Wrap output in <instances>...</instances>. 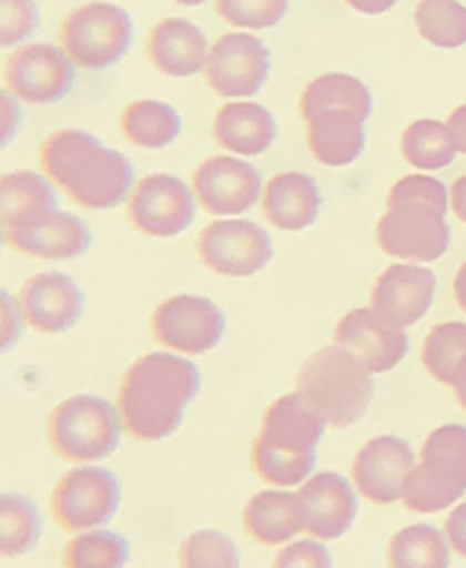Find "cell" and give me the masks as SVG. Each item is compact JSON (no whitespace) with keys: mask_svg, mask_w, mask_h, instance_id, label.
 <instances>
[{"mask_svg":"<svg viewBox=\"0 0 466 568\" xmlns=\"http://www.w3.org/2000/svg\"><path fill=\"white\" fill-rule=\"evenodd\" d=\"M202 388V374L186 356L158 351L140 356L120 382L116 408L134 440L158 444L181 428L186 405Z\"/></svg>","mask_w":466,"mask_h":568,"instance_id":"6da1fadb","label":"cell"},{"mask_svg":"<svg viewBox=\"0 0 466 568\" xmlns=\"http://www.w3.org/2000/svg\"><path fill=\"white\" fill-rule=\"evenodd\" d=\"M39 164L70 202L85 211H111L134 190L132 161L85 129H59L41 143Z\"/></svg>","mask_w":466,"mask_h":568,"instance_id":"7a4b0ae2","label":"cell"},{"mask_svg":"<svg viewBox=\"0 0 466 568\" xmlns=\"http://www.w3.org/2000/svg\"><path fill=\"white\" fill-rule=\"evenodd\" d=\"M449 190L435 175H405L391 187L376 242L399 263H435L449 248Z\"/></svg>","mask_w":466,"mask_h":568,"instance_id":"3957f363","label":"cell"},{"mask_svg":"<svg viewBox=\"0 0 466 568\" xmlns=\"http://www.w3.org/2000/svg\"><path fill=\"white\" fill-rule=\"evenodd\" d=\"M324 420L310 412L297 394L274 399L263 414V426L251 444V467L272 487H301L312 478Z\"/></svg>","mask_w":466,"mask_h":568,"instance_id":"277c9868","label":"cell"},{"mask_svg":"<svg viewBox=\"0 0 466 568\" xmlns=\"http://www.w3.org/2000/svg\"><path fill=\"white\" fill-rule=\"evenodd\" d=\"M295 394L310 412L318 414L324 426L347 428L365 417L376 394V382L362 358L333 342L303 362Z\"/></svg>","mask_w":466,"mask_h":568,"instance_id":"5b68a950","label":"cell"},{"mask_svg":"<svg viewBox=\"0 0 466 568\" xmlns=\"http://www.w3.org/2000/svg\"><path fill=\"white\" fill-rule=\"evenodd\" d=\"M123 428V414L114 403L77 394L55 405L47 417V444L70 464H97L114 455Z\"/></svg>","mask_w":466,"mask_h":568,"instance_id":"8992f818","label":"cell"},{"mask_svg":"<svg viewBox=\"0 0 466 568\" xmlns=\"http://www.w3.org/2000/svg\"><path fill=\"white\" fill-rule=\"evenodd\" d=\"M466 493V426L449 423L426 437L414 473L405 484L403 505L412 514H440Z\"/></svg>","mask_w":466,"mask_h":568,"instance_id":"52a82bcc","label":"cell"},{"mask_svg":"<svg viewBox=\"0 0 466 568\" xmlns=\"http://www.w3.org/2000/svg\"><path fill=\"white\" fill-rule=\"evenodd\" d=\"M132 18L123 7L93 0L68 12L59 27V48L73 64L88 71H105L132 48Z\"/></svg>","mask_w":466,"mask_h":568,"instance_id":"ba28073f","label":"cell"},{"mask_svg":"<svg viewBox=\"0 0 466 568\" xmlns=\"http://www.w3.org/2000/svg\"><path fill=\"white\" fill-rule=\"evenodd\" d=\"M120 498L123 487L116 473L97 464H82L59 478L50 496V514L68 534H85L114 519Z\"/></svg>","mask_w":466,"mask_h":568,"instance_id":"9c48e42d","label":"cell"},{"mask_svg":"<svg viewBox=\"0 0 466 568\" xmlns=\"http://www.w3.org/2000/svg\"><path fill=\"white\" fill-rule=\"evenodd\" d=\"M204 268L222 277H251L272 263L274 245L265 227L249 219H216L195 240Z\"/></svg>","mask_w":466,"mask_h":568,"instance_id":"30bf717a","label":"cell"},{"mask_svg":"<svg viewBox=\"0 0 466 568\" xmlns=\"http://www.w3.org/2000/svg\"><path fill=\"white\" fill-rule=\"evenodd\" d=\"M225 324V312L210 297L172 295L152 312V338L163 351L202 356L222 342Z\"/></svg>","mask_w":466,"mask_h":568,"instance_id":"8fae6325","label":"cell"},{"mask_svg":"<svg viewBox=\"0 0 466 568\" xmlns=\"http://www.w3.org/2000/svg\"><path fill=\"white\" fill-rule=\"evenodd\" d=\"M195 202V190L186 187V181L166 172L143 175L129 195V222L143 236L170 240L193 225Z\"/></svg>","mask_w":466,"mask_h":568,"instance_id":"7c38bea8","label":"cell"},{"mask_svg":"<svg viewBox=\"0 0 466 568\" xmlns=\"http://www.w3.org/2000/svg\"><path fill=\"white\" fill-rule=\"evenodd\" d=\"M272 71V55L251 32H227L210 50L204 79L210 91L225 100H251L263 91Z\"/></svg>","mask_w":466,"mask_h":568,"instance_id":"4fadbf2b","label":"cell"},{"mask_svg":"<svg viewBox=\"0 0 466 568\" xmlns=\"http://www.w3.org/2000/svg\"><path fill=\"white\" fill-rule=\"evenodd\" d=\"M77 64L55 44H23L7 59L3 82L7 91L30 105L62 102L73 88Z\"/></svg>","mask_w":466,"mask_h":568,"instance_id":"5bb4252c","label":"cell"},{"mask_svg":"<svg viewBox=\"0 0 466 568\" xmlns=\"http://www.w3.org/2000/svg\"><path fill=\"white\" fill-rule=\"evenodd\" d=\"M195 199L210 216H242L263 202V179L256 166L236 155L207 158L193 172Z\"/></svg>","mask_w":466,"mask_h":568,"instance_id":"9a60e30c","label":"cell"},{"mask_svg":"<svg viewBox=\"0 0 466 568\" xmlns=\"http://www.w3.org/2000/svg\"><path fill=\"white\" fill-rule=\"evenodd\" d=\"M417 467L414 449L408 440L396 435H382L367 440L353 458L350 481L356 484L358 496L373 505H394L403 501L408 475Z\"/></svg>","mask_w":466,"mask_h":568,"instance_id":"2e32d148","label":"cell"},{"mask_svg":"<svg viewBox=\"0 0 466 568\" xmlns=\"http://www.w3.org/2000/svg\"><path fill=\"white\" fill-rule=\"evenodd\" d=\"M301 498L303 534L321 542L342 539L358 514V490L356 484L347 481L342 473H315L301 484L297 490Z\"/></svg>","mask_w":466,"mask_h":568,"instance_id":"e0dca14e","label":"cell"},{"mask_svg":"<svg viewBox=\"0 0 466 568\" xmlns=\"http://www.w3.org/2000/svg\"><path fill=\"white\" fill-rule=\"evenodd\" d=\"M437 277L417 263H394L376 277L371 292V310L391 327H414L435 301Z\"/></svg>","mask_w":466,"mask_h":568,"instance_id":"ac0fdd59","label":"cell"},{"mask_svg":"<svg viewBox=\"0 0 466 568\" xmlns=\"http://www.w3.org/2000/svg\"><path fill=\"white\" fill-rule=\"evenodd\" d=\"M16 297L27 327L47 335L73 327L82 318V306H85L82 288L62 272H41L30 281H23Z\"/></svg>","mask_w":466,"mask_h":568,"instance_id":"d6986e66","label":"cell"},{"mask_svg":"<svg viewBox=\"0 0 466 568\" xmlns=\"http://www.w3.org/2000/svg\"><path fill=\"white\" fill-rule=\"evenodd\" d=\"M335 344L347 347L371 367L373 374L394 371L408 356V335L399 327H391L388 321L376 315L371 306L350 310L338 327H335Z\"/></svg>","mask_w":466,"mask_h":568,"instance_id":"ffe728a7","label":"cell"},{"mask_svg":"<svg viewBox=\"0 0 466 568\" xmlns=\"http://www.w3.org/2000/svg\"><path fill=\"white\" fill-rule=\"evenodd\" d=\"M210 41L193 21L186 18H163L152 27L146 53L158 71L170 79H186L207 71Z\"/></svg>","mask_w":466,"mask_h":568,"instance_id":"44dd1931","label":"cell"},{"mask_svg":"<svg viewBox=\"0 0 466 568\" xmlns=\"http://www.w3.org/2000/svg\"><path fill=\"white\" fill-rule=\"evenodd\" d=\"M9 248L36 260H73L91 248V227L79 216L55 211L36 225L3 231Z\"/></svg>","mask_w":466,"mask_h":568,"instance_id":"7402d4cb","label":"cell"},{"mask_svg":"<svg viewBox=\"0 0 466 568\" xmlns=\"http://www.w3.org/2000/svg\"><path fill=\"white\" fill-rule=\"evenodd\" d=\"M274 138H277V120L260 102H225L213 120V141L236 158L265 155Z\"/></svg>","mask_w":466,"mask_h":568,"instance_id":"603a6c76","label":"cell"},{"mask_svg":"<svg viewBox=\"0 0 466 568\" xmlns=\"http://www.w3.org/2000/svg\"><path fill=\"white\" fill-rule=\"evenodd\" d=\"M303 123H306V146L318 164L350 166L365 152L367 120H362L353 111L326 109L306 118Z\"/></svg>","mask_w":466,"mask_h":568,"instance_id":"cb8c5ba5","label":"cell"},{"mask_svg":"<svg viewBox=\"0 0 466 568\" xmlns=\"http://www.w3.org/2000/svg\"><path fill=\"white\" fill-rule=\"evenodd\" d=\"M263 216L280 231H303L318 222L321 190L306 172H280L263 190Z\"/></svg>","mask_w":466,"mask_h":568,"instance_id":"d4e9b609","label":"cell"},{"mask_svg":"<svg viewBox=\"0 0 466 568\" xmlns=\"http://www.w3.org/2000/svg\"><path fill=\"white\" fill-rule=\"evenodd\" d=\"M242 528L254 542L269 548L288 545L303 530L301 498L283 487L256 493L242 507Z\"/></svg>","mask_w":466,"mask_h":568,"instance_id":"484cf974","label":"cell"},{"mask_svg":"<svg viewBox=\"0 0 466 568\" xmlns=\"http://www.w3.org/2000/svg\"><path fill=\"white\" fill-rule=\"evenodd\" d=\"M59 211V193L55 184L41 172H7L0 179V227L16 231V227L36 225L39 219Z\"/></svg>","mask_w":466,"mask_h":568,"instance_id":"4316f807","label":"cell"},{"mask_svg":"<svg viewBox=\"0 0 466 568\" xmlns=\"http://www.w3.org/2000/svg\"><path fill=\"white\" fill-rule=\"evenodd\" d=\"M297 109H301L303 120L326 109H347L362 120H371L373 97L362 79L350 77V73H324L303 88Z\"/></svg>","mask_w":466,"mask_h":568,"instance_id":"83f0119b","label":"cell"},{"mask_svg":"<svg viewBox=\"0 0 466 568\" xmlns=\"http://www.w3.org/2000/svg\"><path fill=\"white\" fill-rule=\"evenodd\" d=\"M120 132L140 149H166L181 134V114L163 100H134L120 114Z\"/></svg>","mask_w":466,"mask_h":568,"instance_id":"f1b7e54d","label":"cell"},{"mask_svg":"<svg viewBox=\"0 0 466 568\" xmlns=\"http://www.w3.org/2000/svg\"><path fill=\"white\" fill-rule=\"evenodd\" d=\"M449 537L435 525H408L388 542V568H449Z\"/></svg>","mask_w":466,"mask_h":568,"instance_id":"f546056e","label":"cell"},{"mask_svg":"<svg viewBox=\"0 0 466 568\" xmlns=\"http://www.w3.org/2000/svg\"><path fill=\"white\" fill-rule=\"evenodd\" d=\"M399 152L414 170H443L458 155V143L452 138L449 125L440 120H414L403 132Z\"/></svg>","mask_w":466,"mask_h":568,"instance_id":"4dcf8cb0","label":"cell"},{"mask_svg":"<svg viewBox=\"0 0 466 568\" xmlns=\"http://www.w3.org/2000/svg\"><path fill=\"white\" fill-rule=\"evenodd\" d=\"M41 539V514L36 501L21 493L0 496V554L23 557Z\"/></svg>","mask_w":466,"mask_h":568,"instance_id":"1f68e13d","label":"cell"},{"mask_svg":"<svg viewBox=\"0 0 466 568\" xmlns=\"http://www.w3.org/2000/svg\"><path fill=\"white\" fill-rule=\"evenodd\" d=\"M129 542L114 530H85L64 545L62 568H125Z\"/></svg>","mask_w":466,"mask_h":568,"instance_id":"d6a6232c","label":"cell"},{"mask_svg":"<svg viewBox=\"0 0 466 568\" xmlns=\"http://www.w3.org/2000/svg\"><path fill=\"white\" fill-rule=\"evenodd\" d=\"M414 24L435 48L455 50L466 44V7H460L458 0H419Z\"/></svg>","mask_w":466,"mask_h":568,"instance_id":"836d02e7","label":"cell"},{"mask_svg":"<svg viewBox=\"0 0 466 568\" xmlns=\"http://www.w3.org/2000/svg\"><path fill=\"white\" fill-rule=\"evenodd\" d=\"M466 356V324L460 321H446L437 324L423 342V367L428 376L440 385H452L455 367Z\"/></svg>","mask_w":466,"mask_h":568,"instance_id":"e575fe53","label":"cell"},{"mask_svg":"<svg viewBox=\"0 0 466 568\" xmlns=\"http://www.w3.org/2000/svg\"><path fill=\"white\" fill-rule=\"evenodd\" d=\"M179 568H242L240 548L225 530H195L181 542Z\"/></svg>","mask_w":466,"mask_h":568,"instance_id":"d590c367","label":"cell"},{"mask_svg":"<svg viewBox=\"0 0 466 568\" xmlns=\"http://www.w3.org/2000/svg\"><path fill=\"white\" fill-rule=\"evenodd\" d=\"M216 12L240 30H269L288 12V0H216Z\"/></svg>","mask_w":466,"mask_h":568,"instance_id":"8d00e7d4","label":"cell"},{"mask_svg":"<svg viewBox=\"0 0 466 568\" xmlns=\"http://www.w3.org/2000/svg\"><path fill=\"white\" fill-rule=\"evenodd\" d=\"M39 30L36 0H0V44L12 48Z\"/></svg>","mask_w":466,"mask_h":568,"instance_id":"74e56055","label":"cell"},{"mask_svg":"<svg viewBox=\"0 0 466 568\" xmlns=\"http://www.w3.org/2000/svg\"><path fill=\"white\" fill-rule=\"evenodd\" d=\"M272 568H333V554L321 539H292L274 554Z\"/></svg>","mask_w":466,"mask_h":568,"instance_id":"f35d334b","label":"cell"},{"mask_svg":"<svg viewBox=\"0 0 466 568\" xmlns=\"http://www.w3.org/2000/svg\"><path fill=\"white\" fill-rule=\"evenodd\" d=\"M23 324H27V321H23V312L21 306H18V297L3 292V295H0V351H12V344L18 342Z\"/></svg>","mask_w":466,"mask_h":568,"instance_id":"ab89813d","label":"cell"},{"mask_svg":"<svg viewBox=\"0 0 466 568\" xmlns=\"http://www.w3.org/2000/svg\"><path fill=\"white\" fill-rule=\"evenodd\" d=\"M18 123H21V105H18V97L3 88V94H0V143H3V146L12 141Z\"/></svg>","mask_w":466,"mask_h":568,"instance_id":"60d3db41","label":"cell"},{"mask_svg":"<svg viewBox=\"0 0 466 568\" xmlns=\"http://www.w3.org/2000/svg\"><path fill=\"white\" fill-rule=\"evenodd\" d=\"M446 537H449L452 551L466 557V501L455 507L446 519Z\"/></svg>","mask_w":466,"mask_h":568,"instance_id":"b9f144b4","label":"cell"},{"mask_svg":"<svg viewBox=\"0 0 466 568\" xmlns=\"http://www.w3.org/2000/svg\"><path fill=\"white\" fill-rule=\"evenodd\" d=\"M446 125H449L452 138H455V143H458V152H464L466 155V105L452 111V118L446 120Z\"/></svg>","mask_w":466,"mask_h":568,"instance_id":"7bdbcfd3","label":"cell"},{"mask_svg":"<svg viewBox=\"0 0 466 568\" xmlns=\"http://www.w3.org/2000/svg\"><path fill=\"white\" fill-rule=\"evenodd\" d=\"M449 204H452V213L460 219L466 225V175H460L449 190Z\"/></svg>","mask_w":466,"mask_h":568,"instance_id":"ee69618b","label":"cell"},{"mask_svg":"<svg viewBox=\"0 0 466 568\" xmlns=\"http://www.w3.org/2000/svg\"><path fill=\"white\" fill-rule=\"evenodd\" d=\"M347 3L362 16H382L391 7H396V0H347Z\"/></svg>","mask_w":466,"mask_h":568,"instance_id":"f6af8a7d","label":"cell"},{"mask_svg":"<svg viewBox=\"0 0 466 568\" xmlns=\"http://www.w3.org/2000/svg\"><path fill=\"white\" fill-rule=\"evenodd\" d=\"M452 390H455V399L466 412V356L458 367H455V376H452Z\"/></svg>","mask_w":466,"mask_h":568,"instance_id":"bcb514c9","label":"cell"},{"mask_svg":"<svg viewBox=\"0 0 466 568\" xmlns=\"http://www.w3.org/2000/svg\"><path fill=\"white\" fill-rule=\"evenodd\" d=\"M452 288H455V301H458V306L466 312V263L460 265L458 274H455V286Z\"/></svg>","mask_w":466,"mask_h":568,"instance_id":"7dc6e473","label":"cell"},{"mask_svg":"<svg viewBox=\"0 0 466 568\" xmlns=\"http://www.w3.org/2000/svg\"><path fill=\"white\" fill-rule=\"evenodd\" d=\"M175 3H181V7H202L207 0H175Z\"/></svg>","mask_w":466,"mask_h":568,"instance_id":"c3c4849f","label":"cell"}]
</instances>
